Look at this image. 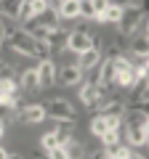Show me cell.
<instances>
[{
  "mask_svg": "<svg viewBox=\"0 0 149 159\" xmlns=\"http://www.w3.org/2000/svg\"><path fill=\"white\" fill-rule=\"evenodd\" d=\"M144 24H147V13H144V8L138 6V3H128V6H123V13H120V19H117L120 34L133 37Z\"/></svg>",
  "mask_w": 149,
  "mask_h": 159,
  "instance_id": "cell-1",
  "label": "cell"
},
{
  "mask_svg": "<svg viewBox=\"0 0 149 159\" xmlns=\"http://www.w3.org/2000/svg\"><path fill=\"white\" fill-rule=\"evenodd\" d=\"M43 109H46V117H53V119H74L72 103L64 101V98H51Z\"/></svg>",
  "mask_w": 149,
  "mask_h": 159,
  "instance_id": "cell-2",
  "label": "cell"
},
{
  "mask_svg": "<svg viewBox=\"0 0 149 159\" xmlns=\"http://www.w3.org/2000/svg\"><path fill=\"white\" fill-rule=\"evenodd\" d=\"M35 69H37V80H40V90H43V88L56 85V64L51 61V56L40 58V64H37Z\"/></svg>",
  "mask_w": 149,
  "mask_h": 159,
  "instance_id": "cell-3",
  "label": "cell"
},
{
  "mask_svg": "<svg viewBox=\"0 0 149 159\" xmlns=\"http://www.w3.org/2000/svg\"><path fill=\"white\" fill-rule=\"evenodd\" d=\"M83 74L85 72H83L77 64H67V66H61V69L56 66V82H61V85H80Z\"/></svg>",
  "mask_w": 149,
  "mask_h": 159,
  "instance_id": "cell-4",
  "label": "cell"
},
{
  "mask_svg": "<svg viewBox=\"0 0 149 159\" xmlns=\"http://www.w3.org/2000/svg\"><path fill=\"white\" fill-rule=\"evenodd\" d=\"M104 90H107L104 85H91V82H85V85L77 90V96H80V101L85 103V106H99L101 98H104Z\"/></svg>",
  "mask_w": 149,
  "mask_h": 159,
  "instance_id": "cell-5",
  "label": "cell"
},
{
  "mask_svg": "<svg viewBox=\"0 0 149 159\" xmlns=\"http://www.w3.org/2000/svg\"><path fill=\"white\" fill-rule=\"evenodd\" d=\"M64 45H67L69 51L77 56V53H83L85 48H91V45H93V37H91L88 32H69V34H67V43H64Z\"/></svg>",
  "mask_w": 149,
  "mask_h": 159,
  "instance_id": "cell-6",
  "label": "cell"
},
{
  "mask_svg": "<svg viewBox=\"0 0 149 159\" xmlns=\"http://www.w3.org/2000/svg\"><path fill=\"white\" fill-rule=\"evenodd\" d=\"M123 133H128V146L131 148H141L144 143H147V133H149V127L147 125H125V130Z\"/></svg>",
  "mask_w": 149,
  "mask_h": 159,
  "instance_id": "cell-7",
  "label": "cell"
},
{
  "mask_svg": "<svg viewBox=\"0 0 149 159\" xmlns=\"http://www.w3.org/2000/svg\"><path fill=\"white\" fill-rule=\"evenodd\" d=\"M35 21L40 24V27H46V29H56V27H61V16H59V11L56 8H51V6H46L37 16H35Z\"/></svg>",
  "mask_w": 149,
  "mask_h": 159,
  "instance_id": "cell-8",
  "label": "cell"
},
{
  "mask_svg": "<svg viewBox=\"0 0 149 159\" xmlns=\"http://www.w3.org/2000/svg\"><path fill=\"white\" fill-rule=\"evenodd\" d=\"M19 90L24 93H37L40 90V80H37V69H24L22 77H19Z\"/></svg>",
  "mask_w": 149,
  "mask_h": 159,
  "instance_id": "cell-9",
  "label": "cell"
},
{
  "mask_svg": "<svg viewBox=\"0 0 149 159\" xmlns=\"http://www.w3.org/2000/svg\"><path fill=\"white\" fill-rule=\"evenodd\" d=\"M101 61V48H85L83 53H77V66L83 69V72H88L91 66H96V64Z\"/></svg>",
  "mask_w": 149,
  "mask_h": 159,
  "instance_id": "cell-10",
  "label": "cell"
},
{
  "mask_svg": "<svg viewBox=\"0 0 149 159\" xmlns=\"http://www.w3.org/2000/svg\"><path fill=\"white\" fill-rule=\"evenodd\" d=\"M67 34H69V32H64L61 27H56V29H46V37H43V43H46L51 51H61V45L67 43Z\"/></svg>",
  "mask_w": 149,
  "mask_h": 159,
  "instance_id": "cell-11",
  "label": "cell"
},
{
  "mask_svg": "<svg viewBox=\"0 0 149 159\" xmlns=\"http://www.w3.org/2000/svg\"><path fill=\"white\" fill-rule=\"evenodd\" d=\"M19 117H22L24 122H29V125H37V122L46 119V109H43L40 103H29V106H24L22 111H19Z\"/></svg>",
  "mask_w": 149,
  "mask_h": 159,
  "instance_id": "cell-12",
  "label": "cell"
},
{
  "mask_svg": "<svg viewBox=\"0 0 149 159\" xmlns=\"http://www.w3.org/2000/svg\"><path fill=\"white\" fill-rule=\"evenodd\" d=\"M72 130H74V119H59V127L53 130L59 146H67V143L72 141Z\"/></svg>",
  "mask_w": 149,
  "mask_h": 159,
  "instance_id": "cell-13",
  "label": "cell"
},
{
  "mask_svg": "<svg viewBox=\"0 0 149 159\" xmlns=\"http://www.w3.org/2000/svg\"><path fill=\"white\" fill-rule=\"evenodd\" d=\"M112 82H115V85H120V88H131L133 82H136V74H133V64L115 69V80H112Z\"/></svg>",
  "mask_w": 149,
  "mask_h": 159,
  "instance_id": "cell-14",
  "label": "cell"
},
{
  "mask_svg": "<svg viewBox=\"0 0 149 159\" xmlns=\"http://www.w3.org/2000/svg\"><path fill=\"white\" fill-rule=\"evenodd\" d=\"M125 114V101L123 98H112V101L101 103V117H123Z\"/></svg>",
  "mask_w": 149,
  "mask_h": 159,
  "instance_id": "cell-15",
  "label": "cell"
},
{
  "mask_svg": "<svg viewBox=\"0 0 149 159\" xmlns=\"http://www.w3.org/2000/svg\"><path fill=\"white\" fill-rule=\"evenodd\" d=\"M56 11L61 19H77L80 16V0H61V6Z\"/></svg>",
  "mask_w": 149,
  "mask_h": 159,
  "instance_id": "cell-16",
  "label": "cell"
},
{
  "mask_svg": "<svg viewBox=\"0 0 149 159\" xmlns=\"http://www.w3.org/2000/svg\"><path fill=\"white\" fill-rule=\"evenodd\" d=\"M123 122L125 125H147L149 127L147 109H128V114H123Z\"/></svg>",
  "mask_w": 149,
  "mask_h": 159,
  "instance_id": "cell-17",
  "label": "cell"
},
{
  "mask_svg": "<svg viewBox=\"0 0 149 159\" xmlns=\"http://www.w3.org/2000/svg\"><path fill=\"white\" fill-rule=\"evenodd\" d=\"M128 51L133 56H149V37L147 34H133V43H131Z\"/></svg>",
  "mask_w": 149,
  "mask_h": 159,
  "instance_id": "cell-18",
  "label": "cell"
},
{
  "mask_svg": "<svg viewBox=\"0 0 149 159\" xmlns=\"http://www.w3.org/2000/svg\"><path fill=\"white\" fill-rule=\"evenodd\" d=\"M120 13H123V6H120V3H107V8H104V13H101L99 21H112V24H117Z\"/></svg>",
  "mask_w": 149,
  "mask_h": 159,
  "instance_id": "cell-19",
  "label": "cell"
},
{
  "mask_svg": "<svg viewBox=\"0 0 149 159\" xmlns=\"http://www.w3.org/2000/svg\"><path fill=\"white\" fill-rule=\"evenodd\" d=\"M120 138H123V127H107V130L99 135V141L107 146V143H117Z\"/></svg>",
  "mask_w": 149,
  "mask_h": 159,
  "instance_id": "cell-20",
  "label": "cell"
},
{
  "mask_svg": "<svg viewBox=\"0 0 149 159\" xmlns=\"http://www.w3.org/2000/svg\"><path fill=\"white\" fill-rule=\"evenodd\" d=\"M24 24H27V34H32L35 40H43V37H46V27H40L35 19H29V21H24Z\"/></svg>",
  "mask_w": 149,
  "mask_h": 159,
  "instance_id": "cell-21",
  "label": "cell"
},
{
  "mask_svg": "<svg viewBox=\"0 0 149 159\" xmlns=\"http://www.w3.org/2000/svg\"><path fill=\"white\" fill-rule=\"evenodd\" d=\"M59 146V141H56V133H46V135L40 138V148H43V154H48L51 148H56Z\"/></svg>",
  "mask_w": 149,
  "mask_h": 159,
  "instance_id": "cell-22",
  "label": "cell"
},
{
  "mask_svg": "<svg viewBox=\"0 0 149 159\" xmlns=\"http://www.w3.org/2000/svg\"><path fill=\"white\" fill-rule=\"evenodd\" d=\"M80 16L96 19V11H93V3H91V0H80Z\"/></svg>",
  "mask_w": 149,
  "mask_h": 159,
  "instance_id": "cell-23",
  "label": "cell"
},
{
  "mask_svg": "<svg viewBox=\"0 0 149 159\" xmlns=\"http://www.w3.org/2000/svg\"><path fill=\"white\" fill-rule=\"evenodd\" d=\"M91 3H93V11H96V21H99V19H101V13H104V8H107V3H109V0H91Z\"/></svg>",
  "mask_w": 149,
  "mask_h": 159,
  "instance_id": "cell-24",
  "label": "cell"
},
{
  "mask_svg": "<svg viewBox=\"0 0 149 159\" xmlns=\"http://www.w3.org/2000/svg\"><path fill=\"white\" fill-rule=\"evenodd\" d=\"M3 37H6V19L0 16V45H3Z\"/></svg>",
  "mask_w": 149,
  "mask_h": 159,
  "instance_id": "cell-25",
  "label": "cell"
},
{
  "mask_svg": "<svg viewBox=\"0 0 149 159\" xmlns=\"http://www.w3.org/2000/svg\"><path fill=\"white\" fill-rule=\"evenodd\" d=\"M8 157H16V154H11L8 148H3V146H0V159H8Z\"/></svg>",
  "mask_w": 149,
  "mask_h": 159,
  "instance_id": "cell-26",
  "label": "cell"
},
{
  "mask_svg": "<svg viewBox=\"0 0 149 159\" xmlns=\"http://www.w3.org/2000/svg\"><path fill=\"white\" fill-rule=\"evenodd\" d=\"M6 135V122H0V138Z\"/></svg>",
  "mask_w": 149,
  "mask_h": 159,
  "instance_id": "cell-27",
  "label": "cell"
},
{
  "mask_svg": "<svg viewBox=\"0 0 149 159\" xmlns=\"http://www.w3.org/2000/svg\"><path fill=\"white\" fill-rule=\"evenodd\" d=\"M109 3H117V0H109Z\"/></svg>",
  "mask_w": 149,
  "mask_h": 159,
  "instance_id": "cell-28",
  "label": "cell"
}]
</instances>
